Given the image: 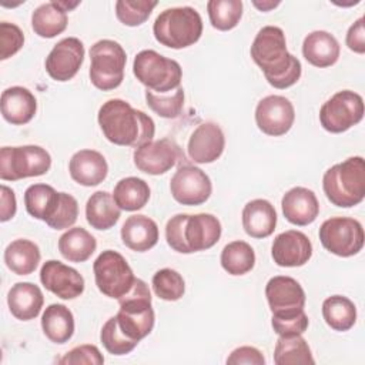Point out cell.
Wrapping results in <instances>:
<instances>
[{"label": "cell", "instance_id": "obj_36", "mask_svg": "<svg viewBox=\"0 0 365 365\" xmlns=\"http://www.w3.org/2000/svg\"><path fill=\"white\" fill-rule=\"evenodd\" d=\"M274 362L277 365L314 364L311 348L301 335H282L278 338L274 349Z\"/></svg>", "mask_w": 365, "mask_h": 365}, {"label": "cell", "instance_id": "obj_35", "mask_svg": "<svg viewBox=\"0 0 365 365\" xmlns=\"http://www.w3.org/2000/svg\"><path fill=\"white\" fill-rule=\"evenodd\" d=\"M322 317L334 331L345 332L356 322V308L348 297L332 295L322 302Z\"/></svg>", "mask_w": 365, "mask_h": 365}, {"label": "cell", "instance_id": "obj_44", "mask_svg": "<svg viewBox=\"0 0 365 365\" xmlns=\"http://www.w3.org/2000/svg\"><path fill=\"white\" fill-rule=\"evenodd\" d=\"M78 217V202L77 200L67 192H60L58 205L46 224L53 230H66L74 225Z\"/></svg>", "mask_w": 365, "mask_h": 365}, {"label": "cell", "instance_id": "obj_41", "mask_svg": "<svg viewBox=\"0 0 365 365\" xmlns=\"http://www.w3.org/2000/svg\"><path fill=\"white\" fill-rule=\"evenodd\" d=\"M100 341L103 346L107 349L108 354L111 355H125L130 354L137 345V341L130 339L118 327L117 318L111 317L106 321L100 331Z\"/></svg>", "mask_w": 365, "mask_h": 365}, {"label": "cell", "instance_id": "obj_42", "mask_svg": "<svg viewBox=\"0 0 365 365\" xmlns=\"http://www.w3.org/2000/svg\"><path fill=\"white\" fill-rule=\"evenodd\" d=\"M157 1L151 0H118L115 3L117 19L128 27L143 24L151 14Z\"/></svg>", "mask_w": 365, "mask_h": 365}, {"label": "cell", "instance_id": "obj_32", "mask_svg": "<svg viewBox=\"0 0 365 365\" xmlns=\"http://www.w3.org/2000/svg\"><path fill=\"white\" fill-rule=\"evenodd\" d=\"M67 11L57 1L40 4L31 14V27L38 37L53 38L63 33L67 27Z\"/></svg>", "mask_w": 365, "mask_h": 365}, {"label": "cell", "instance_id": "obj_47", "mask_svg": "<svg viewBox=\"0 0 365 365\" xmlns=\"http://www.w3.org/2000/svg\"><path fill=\"white\" fill-rule=\"evenodd\" d=\"M227 364L230 365H264L265 364V358L262 355V352L254 346H240L235 348L230 356L227 358Z\"/></svg>", "mask_w": 365, "mask_h": 365}, {"label": "cell", "instance_id": "obj_26", "mask_svg": "<svg viewBox=\"0 0 365 365\" xmlns=\"http://www.w3.org/2000/svg\"><path fill=\"white\" fill-rule=\"evenodd\" d=\"M338 40L325 30H315L305 36L302 43V54L305 60L319 68L334 66L339 58Z\"/></svg>", "mask_w": 365, "mask_h": 365}, {"label": "cell", "instance_id": "obj_2", "mask_svg": "<svg viewBox=\"0 0 365 365\" xmlns=\"http://www.w3.org/2000/svg\"><path fill=\"white\" fill-rule=\"evenodd\" d=\"M97 120L104 137L115 145L138 148L153 141L155 134L153 118L121 98L103 103Z\"/></svg>", "mask_w": 365, "mask_h": 365}, {"label": "cell", "instance_id": "obj_9", "mask_svg": "<svg viewBox=\"0 0 365 365\" xmlns=\"http://www.w3.org/2000/svg\"><path fill=\"white\" fill-rule=\"evenodd\" d=\"M51 167V155L40 145L3 147L0 150V178L17 181L46 174Z\"/></svg>", "mask_w": 365, "mask_h": 365}, {"label": "cell", "instance_id": "obj_50", "mask_svg": "<svg viewBox=\"0 0 365 365\" xmlns=\"http://www.w3.org/2000/svg\"><path fill=\"white\" fill-rule=\"evenodd\" d=\"M252 4H254L257 9H259L261 11H268V10H271V9L277 7V6H279V1H262V3H259V1H252Z\"/></svg>", "mask_w": 365, "mask_h": 365}, {"label": "cell", "instance_id": "obj_37", "mask_svg": "<svg viewBox=\"0 0 365 365\" xmlns=\"http://www.w3.org/2000/svg\"><path fill=\"white\" fill-rule=\"evenodd\" d=\"M221 267L230 275H244L255 265V252L252 247L241 240L228 242L221 251Z\"/></svg>", "mask_w": 365, "mask_h": 365}, {"label": "cell", "instance_id": "obj_48", "mask_svg": "<svg viewBox=\"0 0 365 365\" xmlns=\"http://www.w3.org/2000/svg\"><path fill=\"white\" fill-rule=\"evenodd\" d=\"M346 46L351 51L364 54L365 53V31H364V17H359L346 33Z\"/></svg>", "mask_w": 365, "mask_h": 365}, {"label": "cell", "instance_id": "obj_4", "mask_svg": "<svg viewBox=\"0 0 365 365\" xmlns=\"http://www.w3.org/2000/svg\"><path fill=\"white\" fill-rule=\"evenodd\" d=\"M327 198L336 207L351 208L365 197V161L362 157H349L329 167L322 177Z\"/></svg>", "mask_w": 365, "mask_h": 365}, {"label": "cell", "instance_id": "obj_22", "mask_svg": "<svg viewBox=\"0 0 365 365\" xmlns=\"http://www.w3.org/2000/svg\"><path fill=\"white\" fill-rule=\"evenodd\" d=\"M70 177L80 185L94 187L101 184L108 174V164L104 155L96 150H80L73 154L68 163Z\"/></svg>", "mask_w": 365, "mask_h": 365}, {"label": "cell", "instance_id": "obj_38", "mask_svg": "<svg viewBox=\"0 0 365 365\" xmlns=\"http://www.w3.org/2000/svg\"><path fill=\"white\" fill-rule=\"evenodd\" d=\"M207 11L211 26L220 31L232 30L242 17L241 0H210Z\"/></svg>", "mask_w": 365, "mask_h": 365}, {"label": "cell", "instance_id": "obj_18", "mask_svg": "<svg viewBox=\"0 0 365 365\" xmlns=\"http://www.w3.org/2000/svg\"><path fill=\"white\" fill-rule=\"evenodd\" d=\"M271 255L278 267H302L312 257V244L304 232L288 230L274 238Z\"/></svg>", "mask_w": 365, "mask_h": 365}, {"label": "cell", "instance_id": "obj_10", "mask_svg": "<svg viewBox=\"0 0 365 365\" xmlns=\"http://www.w3.org/2000/svg\"><path fill=\"white\" fill-rule=\"evenodd\" d=\"M93 271L98 291L113 299H118L125 295L135 281L134 272L127 259L114 250L103 251L96 258Z\"/></svg>", "mask_w": 365, "mask_h": 365}, {"label": "cell", "instance_id": "obj_5", "mask_svg": "<svg viewBox=\"0 0 365 365\" xmlns=\"http://www.w3.org/2000/svg\"><path fill=\"white\" fill-rule=\"evenodd\" d=\"M155 40L170 48L180 50L197 43L202 34V19L190 6L171 7L161 11L153 26Z\"/></svg>", "mask_w": 365, "mask_h": 365}, {"label": "cell", "instance_id": "obj_40", "mask_svg": "<svg viewBox=\"0 0 365 365\" xmlns=\"http://www.w3.org/2000/svg\"><path fill=\"white\" fill-rule=\"evenodd\" d=\"M153 289L164 301H178L185 292V282L178 271L163 268L153 275Z\"/></svg>", "mask_w": 365, "mask_h": 365}, {"label": "cell", "instance_id": "obj_28", "mask_svg": "<svg viewBox=\"0 0 365 365\" xmlns=\"http://www.w3.org/2000/svg\"><path fill=\"white\" fill-rule=\"evenodd\" d=\"M121 210L115 204L113 194L107 191H96L86 202L87 222L100 231L110 230L120 220Z\"/></svg>", "mask_w": 365, "mask_h": 365}, {"label": "cell", "instance_id": "obj_3", "mask_svg": "<svg viewBox=\"0 0 365 365\" xmlns=\"http://www.w3.org/2000/svg\"><path fill=\"white\" fill-rule=\"evenodd\" d=\"M221 231V222L212 214H175L165 224V240L174 251L191 254L214 247Z\"/></svg>", "mask_w": 365, "mask_h": 365}, {"label": "cell", "instance_id": "obj_19", "mask_svg": "<svg viewBox=\"0 0 365 365\" xmlns=\"http://www.w3.org/2000/svg\"><path fill=\"white\" fill-rule=\"evenodd\" d=\"M225 137L221 127L207 121L200 124L190 135L187 151L197 164H210L217 161L224 153Z\"/></svg>", "mask_w": 365, "mask_h": 365}, {"label": "cell", "instance_id": "obj_6", "mask_svg": "<svg viewBox=\"0 0 365 365\" xmlns=\"http://www.w3.org/2000/svg\"><path fill=\"white\" fill-rule=\"evenodd\" d=\"M120 311L115 315L120 329L133 341L140 342L154 328V309L148 285L135 278L131 289L118 298Z\"/></svg>", "mask_w": 365, "mask_h": 365}, {"label": "cell", "instance_id": "obj_12", "mask_svg": "<svg viewBox=\"0 0 365 365\" xmlns=\"http://www.w3.org/2000/svg\"><path fill=\"white\" fill-rule=\"evenodd\" d=\"M364 100L351 90L335 93L319 110V123L328 133H344L364 118Z\"/></svg>", "mask_w": 365, "mask_h": 365}, {"label": "cell", "instance_id": "obj_16", "mask_svg": "<svg viewBox=\"0 0 365 365\" xmlns=\"http://www.w3.org/2000/svg\"><path fill=\"white\" fill-rule=\"evenodd\" d=\"M84 44L77 37L60 40L46 57V71L56 81H68L80 70L84 61Z\"/></svg>", "mask_w": 365, "mask_h": 365}, {"label": "cell", "instance_id": "obj_1", "mask_svg": "<svg viewBox=\"0 0 365 365\" xmlns=\"http://www.w3.org/2000/svg\"><path fill=\"white\" fill-rule=\"evenodd\" d=\"M250 53L268 84L274 88L284 90L299 80L302 73L301 61L287 50L282 29L277 26L262 27L257 33Z\"/></svg>", "mask_w": 365, "mask_h": 365}, {"label": "cell", "instance_id": "obj_49", "mask_svg": "<svg viewBox=\"0 0 365 365\" xmlns=\"http://www.w3.org/2000/svg\"><path fill=\"white\" fill-rule=\"evenodd\" d=\"M0 194H1V205H0V221L6 222L11 220L16 215L17 211V201H16V194L14 191L7 187L1 185L0 187Z\"/></svg>", "mask_w": 365, "mask_h": 365}, {"label": "cell", "instance_id": "obj_24", "mask_svg": "<svg viewBox=\"0 0 365 365\" xmlns=\"http://www.w3.org/2000/svg\"><path fill=\"white\" fill-rule=\"evenodd\" d=\"M121 240L127 248L145 252L158 242L157 222L143 214L131 215L121 227Z\"/></svg>", "mask_w": 365, "mask_h": 365}, {"label": "cell", "instance_id": "obj_45", "mask_svg": "<svg viewBox=\"0 0 365 365\" xmlns=\"http://www.w3.org/2000/svg\"><path fill=\"white\" fill-rule=\"evenodd\" d=\"M24 44V34L19 26L9 21L0 23V60L14 56Z\"/></svg>", "mask_w": 365, "mask_h": 365}, {"label": "cell", "instance_id": "obj_23", "mask_svg": "<svg viewBox=\"0 0 365 365\" xmlns=\"http://www.w3.org/2000/svg\"><path fill=\"white\" fill-rule=\"evenodd\" d=\"M1 115L13 125H23L33 120L37 111V100L34 94L21 86H13L1 93L0 98Z\"/></svg>", "mask_w": 365, "mask_h": 365}, {"label": "cell", "instance_id": "obj_39", "mask_svg": "<svg viewBox=\"0 0 365 365\" xmlns=\"http://www.w3.org/2000/svg\"><path fill=\"white\" fill-rule=\"evenodd\" d=\"M147 106L163 118H177L184 107V90L178 87L173 93L158 94L154 91H145Z\"/></svg>", "mask_w": 365, "mask_h": 365}, {"label": "cell", "instance_id": "obj_21", "mask_svg": "<svg viewBox=\"0 0 365 365\" xmlns=\"http://www.w3.org/2000/svg\"><path fill=\"white\" fill-rule=\"evenodd\" d=\"M281 208L287 221L298 227L314 222L319 214V202L315 192L305 187L288 190L281 200Z\"/></svg>", "mask_w": 365, "mask_h": 365}, {"label": "cell", "instance_id": "obj_15", "mask_svg": "<svg viewBox=\"0 0 365 365\" xmlns=\"http://www.w3.org/2000/svg\"><path fill=\"white\" fill-rule=\"evenodd\" d=\"M294 120V106L284 96H267L259 100L255 107V123L267 135L279 137L287 134L291 130Z\"/></svg>", "mask_w": 365, "mask_h": 365}, {"label": "cell", "instance_id": "obj_33", "mask_svg": "<svg viewBox=\"0 0 365 365\" xmlns=\"http://www.w3.org/2000/svg\"><path fill=\"white\" fill-rule=\"evenodd\" d=\"M60 201V192H57L48 184H31L24 191V205L27 212L41 221H48L54 214Z\"/></svg>", "mask_w": 365, "mask_h": 365}, {"label": "cell", "instance_id": "obj_7", "mask_svg": "<svg viewBox=\"0 0 365 365\" xmlns=\"http://www.w3.org/2000/svg\"><path fill=\"white\" fill-rule=\"evenodd\" d=\"M133 73L147 90L164 94L177 90L181 84L182 68L178 61L167 58L154 50H141L134 57Z\"/></svg>", "mask_w": 365, "mask_h": 365}, {"label": "cell", "instance_id": "obj_17", "mask_svg": "<svg viewBox=\"0 0 365 365\" xmlns=\"http://www.w3.org/2000/svg\"><path fill=\"white\" fill-rule=\"evenodd\" d=\"M40 281L47 291L61 299H74L84 292L83 275L57 259H48L43 264Z\"/></svg>", "mask_w": 365, "mask_h": 365}, {"label": "cell", "instance_id": "obj_8", "mask_svg": "<svg viewBox=\"0 0 365 365\" xmlns=\"http://www.w3.org/2000/svg\"><path fill=\"white\" fill-rule=\"evenodd\" d=\"M90 80L103 91L117 88L124 80L127 54L120 43L114 40H98L90 48Z\"/></svg>", "mask_w": 365, "mask_h": 365}, {"label": "cell", "instance_id": "obj_29", "mask_svg": "<svg viewBox=\"0 0 365 365\" xmlns=\"http://www.w3.org/2000/svg\"><path fill=\"white\" fill-rule=\"evenodd\" d=\"M40 259V248L30 240H14L4 250V262L7 268L17 275H29L34 272Z\"/></svg>", "mask_w": 365, "mask_h": 365}, {"label": "cell", "instance_id": "obj_31", "mask_svg": "<svg viewBox=\"0 0 365 365\" xmlns=\"http://www.w3.org/2000/svg\"><path fill=\"white\" fill-rule=\"evenodd\" d=\"M97 248L96 238L83 227L68 228L58 238V251L70 262L87 261Z\"/></svg>", "mask_w": 365, "mask_h": 365}, {"label": "cell", "instance_id": "obj_25", "mask_svg": "<svg viewBox=\"0 0 365 365\" xmlns=\"http://www.w3.org/2000/svg\"><path fill=\"white\" fill-rule=\"evenodd\" d=\"M44 304L41 289L33 282H17L7 294V305L11 315L20 321L37 318Z\"/></svg>", "mask_w": 365, "mask_h": 365}, {"label": "cell", "instance_id": "obj_34", "mask_svg": "<svg viewBox=\"0 0 365 365\" xmlns=\"http://www.w3.org/2000/svg\"><path fill=\"white\" fill-rule=\"evenodd\" d=\"M113 198L120 210L138 211L150 200V187L143 178L125 177L115 184Z\"/></svg>", "mask_w": 365, "mask_h": 365}, {"label": "cell", "instance_id": "obj_11", "mask_svg": "<svg viewBox=\"0 0 365 365\" xmlns=\"http://www.w3.org/2000/svg\"><path fill=\"white\" fill-rule=\"evenodd\" d=\"M318 234L322 247L342 258L356 255L364 247L362 224L351 217H331L325 220Z\"/></svg>", "mask_w": 365, "mask_h": 365}, {"label": "cell", "instance_id": "obj_14", "mask_svg": "<svg viewBox=\"0 0 365 365\" xmlns=\"http://www.w3.org/2000/svg\"><path fill=\"white\" fill-rule=\"evenodd\" d=\"M134 165L150 175H160L170 171L178 161L184 160V154L175 141L170 138L153 140L134 150Z\"/></svg>", "mask_w": 365, "mask_h": 365}, {"label": "cell", "instance_id": "obj_20", "mask_svg": "<svg viewBox=\"0 0 365 365\" xmlns=\"http://www.w3.org/2000/svg\"><path fill=\"white\" fill-rule=\"evenodd\" d=\"M265 297L272 314L292 312L305 307V292L292 277L277 275L269 278L265 285Z\"/></svg>", "mask_w": 365, "mask_h": 365}, {"label": "cell", "instance_id": "obj_27", "mask_svg": "<svg viewBox=\"0 0 365 365\" xmlns=\"http://www.w3.org/2000/svg\"><path fill=\"white\" fill-rule=\"evenodd\" d=\"M277 211L269 201L255 198L245 204L242 210V227L250 237L267 238L274 232Z\"/></svg>", "mask_w": 365, "mask_h": 365}, {"label": "cell", "instance_id": "obj_13", "mask_svg": "<svg viewBox=\"0 0 365 365\" xmlns=\"http://www.w3.org/2000/svg\"><path fill=\"white\" fill-rule=\"evenodd\" d=\"M170 191L173 198L182 205H200L210 198L212 184L201 168L184 164L171 177Z\"/></svg>", "mask_w": 365, "mask_h": 365}, {"label": "cell", "instance_id": "obj_43", "mask_svg": "<svg viewBox=\"0 0 365 365\" xmlns=\"http://www.w3.org/2000/svg\"><path fill=\"white\" fill-rule=\"evenodd\" d=\"M309 319L304 309L284 312V314H272L271 325L274 332L279 336L282 335H302L308 328Z\"/></svg>", "mask_w": 365, "mask_h": 365}, {"label": "cell", "instance_id": "obj_30", "mask_svg": "<svg viewBox=\"0 0 365 365\" xmlns=\"http://www.w3.org/2000/svg\"><path fill=\"white\" fill-rule=\"evenodd\" d=\"M44 335L54 344H66L74 334L73 312L63 304H50L41 315Z\"/></svg>", "mask_w": 365, "mask_h": 365}, {"label": "cell", "instance_id": "obj_46", "mask_svg": "<svg viewBox=\"0 0 365 365\" xmlns=\"http://www.w3.org/2000/svg\"><path fill=\"white\" fill-rule=\"evenodd\" d=\"M57 362L63 364V365H81V364L101 365V364H104V356L101 355L100 349L96 345L84 344V345L70 349Z\"/></svg>", "mask_w": 365, "mask_h": 365}]
</instances>
